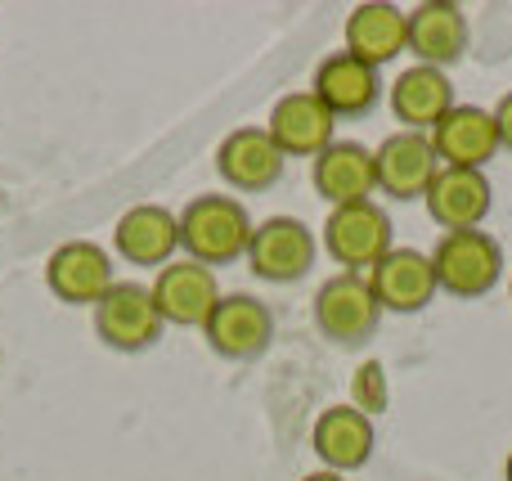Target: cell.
I'll list each match as a JSON object with an SVG mask.
<instances>
[{"instance_id": "cell-9", "label": "cell", "mask_w": 512, "mask_h": 481, "mask_svg": "<svg viewBox=\"0 0 512 481\" xmlns=\"http://www.w3.org/2000/svg\"><path fill=\"white\" fill-rule=\"evenodd\" d=\"M373 167H378V189L396 203H409V198H427L436 171H441V158H436L432 140L418 131H396L373 149Z\"/></svg>"}, {"instance_id": "cell-23", "label": "cell", "mask_w": 512, "mask_h": 481, "mask_svg": "<svg viewBox=\"0 0 512 481\" xmlns=\"http://www.w3.org/2000/svg\"><path fill=\"white\" fill-rule=\"evenodd\" d=\"M351 405L360 414H382L391 405V387H387V365L382 360H364L351 378Z\"/></svg>"}, {"instance_id": "cell-27", "label": "cell", "mask_w": 512, "mask_h": 481, "mask_svg": "<svg viewBox=\"0 0 512 481\" xmlns=\"http://www.w3.org/2000/svg\"><path fill=\"white\" fill-rule=\"evenodd\" d=\"M508 302H512V275H508Z\"/></svg>"}, {"instance_id": "cell-14", "label": "cell", "mask_w": 512, "mask_h": 481, "mask_svg": "<svg viewBox=\"0 0 512 481\" xmlns=\"http://www.w3.org/2000/svg\"><path fill=\"white\" fill-rule=\"evenodd\" d=\"M270 140L279 144L283 158H319V153L333 144L337 117L319 104L310 90H292L279 104L270 108V122H265Z\"/></svg>"}, {"instance_id": "cell-1", "label": "cell", "mask_w": 512, "mask_h": 481, "mask_svg": "<svg viewBox=\"0 0 512 481\" xmlns=\"http://www.w3.org/2000/svg\"><path fill=\"white\" fill-rule=\"evenodd\" d=\"M252 216L239 198L230 194H198L194 203L180 212V248L198 266H230V261L248 257L252 243Z\"/></svg>"}, {"instance_id": "cell-12", "label": "cell", "mask_w": 512, "mask_h": 481, "mask_svg": "<svg viewBox=\"0 0 512 481\" xmlns=\"http://www.w3.org/2000/svg\"><path fill=\"white\" fill-rule=\"evenodd\" d=\"M423 203H427V216H432L445 234L481 230V221H486L490 207H495V189H490L486 171L441 167Z\"/></svg>"}, {"instance_id": "cell-22", "label": "cell", "mask_w": 512, "mask_h": 481, "mask_svg": "<svg viewBox=\"0 0 512 481\" xmlns=\"http://www.w3.org/2000/svg\"><path fill=\"white\" fill-rule=\"evenodd\" d=\"M450 108H454V86L441 68L414 63V68H405L391 81V113H396V122H405V131L432 135V126Z\"/></svg>"}, {"instance_id": "cell-2", "label": "cell", "mask_w": 512, "mask_h": 481, "mask_svg": "<svg viewBox=\"0 0 512 481\" xmlns=\"http://www.w3.org/2000/svg\"><path fill=\"white\" fill-rule=\"evenodd\" d=\"M432 270H436V288L459 302L495 293V284L504 279V248L490 230H459L445 234L432 248Z\"/></svg>"}, {"instance_id": "cell-7", "label": "cell", "mask_w": 512, "mask_h": 481, "mask_svg": "<svg viewBox=\"0 0 512 481\" xmlns=\"http://www.w3.org/2000/svg\"><path fill=\"white\" fill-rule=\"evenodd\" d=\"M203 338L225 360H256L274 342V315L252 293H221L216 311L203 324Z\"/></svg>"}, {"instance_id": "cell-24", "label": "cell", "mask_w": 512, "mask_h": 481, "mask_svg": "<svg viewBox=\"0 0 512 481\" xmlns=\"http://www.w3.org/2000/svg\"><path fill=\"white\" fill-rule=\"evenodd\" d=\"M495 131H499V149L512 153V90L499 99V108H495Z\"/></svg>"}, {"instance_id": "cell-18", "label": "cell", "mask_w": 512, "mask_h": 481, "mask_svg": "<svg viewBox=\"0 0 512 481\" xmlns=\"http://www.w3.org/2000/svg\"><path fill=\"white\" fill-rule=\"evenodd\" d=\"M310 446L324 459L328 473H355L373 459V446H378V432H373V419L360 414L355 405H328L315 419V432H310Z\"/></svg>"}, {"instance_id": "cell-10", "label": "cell", "mask_w": 512, "mask_h": 481, "mask_svg": "<svg viewBox=\"0 0 512 481\" xmlns=\"http://www.w3.org/2000/svg\"><path fill=\"white\" fill-rule=\"evenodd\" d=\"M221 302V284L207 266L198 261H171L158 270V284H153V306H158L162 324H176V329H203L207 315Z\"/></svg>"}, {"instance_id": "cell-19", "label": "cell", "mask_w": 512, "mask_h": 481, "mask_svg": "<svg viewBox=\"0 0 512 481\" xmlns=\"http://www.w3.org/2000/svg\"><path fill=\"white\" fill-rule=\"evenodd\" d=\"M315 194L333 207L364 203L378 189V167H373V149H364L360 140H333L310 167Z\"/></svg>"}, {"instance_id": "cell-4", "label": "cell", "mask_w": 512, "mask_h": 481, "mask_svg": "<svg viewBox=\"0 0 512 481\" xmlns=\"http://www.w3.org/2000/svg\"><path fill=\"white\" fill-rule=\"evenodd\" d=\"M382 324V306L364 275H333L315 293V329L333 347H364Z\"/></svg>"}, {"instance_id": "cell-3", "label": "cell", "mask_w": 512, "mask_h": 481, "mask_svg": "<svg viewBox=\"0 0 512 481\" xmlns=\"http://www.w3.org/2000/svg\"><path fill=\"white\" fill-rule=\"evenodd\" d=\"M391 216L382 212L373 198L364 203H346L333 207L324 221V252L346 270V275H360V270H373L382 257H387L396 243H391Z\"/></svg>"}, {"instance_id": "cell-25", "label": "cell", "mask_w": 512, "mask_h": 481, "mask_svg": "<svg viewBox=\"0 0 512 481\" xmlns=\"http://www.w3.org/2000/svg\"><path fill=\"white\" fill-rule=\"evenodd\" d=\"M301 481H346L342 473H328V468H324V473H310V477H301Z\"/></svg>"}, {"instance_id": "cell-11", "label": "cell", "mask_w": 512, "mask_h": 481, "mask_svg": "<svg viewBox=\"0 0 512 481\" xmlns=\"http://www.w3.org/2000/svg\"><path fill=\"white\" fill-rule=\"evenodd\" d=\"M432 149L441 167H463V171H486V162L499 153V131L495 113L477 104H454L441 122L432 126Z\"/></svg>"}, {"instance_id": "cell-26", "label": "cell", "mask_w": 512, "mask_h": 481, "mask_svg": "<svg viewBox=\"0 0 512 481\" xmlns=\"http://www.w3.org/2000/svg\"><path fill=\"white\" fill-rule=\"evenodd\" d=\"M504 481H512V450H508V459H504Z\"/></svg>"}, {"instance_id": "cell-5", "label": "cell", "mask_w": 512, "mask_h": 481, "mask_svg": "<svg viewBox=\"0 0 512 481\" xmlns=\"http://www.w3.org/2000/svg\"><path fill=\"white\" fill-rule=\"evenodd\" d=\"M248 266L265 284H297L315 266V230L297 216H270L252 230Z\"/></svg>"}, {"instance_id": "cell-20", "label": "cell", "mask_w": 512, "mask_h": 481, "mask_svg": "<svg viewBox=\"0 0 512 481\" xmlns=\"http://www.w3.org/2000/svg\"><path fill=\"white\" fill-rule=\"evenodd\" d=\"M409 50V14L387 0H369V5H355L346 18V54H355L369 68L400 59Z\"/></svg>"}, {"instance_id": "cell-13", "label": "cell", "mask_w": 512, "mask_h": 481, "mask_svg": "<svg viewBox=\"0 0 512 481\" xmlns=\"http://www.w3.org/2000/svg\"><path fill=\"white\" fill-rule=\"evenodd\" d=\"M283 162L288 158L279 153V144L270 140L265 126H239V131H230L221 140V149H216V171H221V180L230 189H243V194H261V189L279 185Z\"/></svg>"}, {"instance_id": "cell-21", "label": "cell", "mask_w": 512, "mask_h": 481, "mask_svg": "<svg viewBox=\"0 0 512 481\" xmlns=\"http://www.w3.org/2000/svg\"><path fill=\"white\" fill-rule=\"evenodd\" d=\"M113 243L131 266H171V252L180 248V216H171L158 203H140L122 212Z\"/></svg>"}, {"instance_id": "cell-17", "label": "cell", "mask_w": 512, "mask_h": 481, "mask_svg": "<svg viewBox=\"0 0 512 481\" xmlns=\"http://www.w3.org/2000/svg\"><path fill=\"white\" fill-rule=\"evenodd\" d=\"M409 54L423 68H450L468 54V14L450 0H423L409 9Z\"/></svg>"}, {"instance_id": "cell-16", "label": "cell", "mask_w": 512, "mask_h": 481, "mask_svg": "<svg viewBox=\"0 0 512 481\" xmlns=\"http://www.w3.org/2000/svg\"><path fill=\"white\" fill-rule=\"evenodd\" d=\"M45 284L68 306H95L117 279H113V266H108V252L99 248V243L77 239V243H63V248L50 252V261H45Z\"/></svg>"}, {"instance_id": "cell-15", "label": "cell", "mask_w": 512, "mask_h": 481, "mask_svg": "<svg viewBox=\"0 0 512 481\" xmlns=\"http://www.w3.org/2000/svg\"><path fill=\"white\" fill-rule=\"evenodd\" d=\"M310 95H315L333 117H364V113H373V108H378L382 77H378V68L360 63L355 54L337 50V54H328V59L315 68Z\"/></svg>"}, {"instance_id": "cell-6", "label": "cell", "mask_w": 512, "mask_h": 481, "mask_svg": "<svg viewBox=\"0 0 512 481\" xmlns=\"http://www.w3.org/2000/svg\"><path fill=\"white\" fill-rule=\"evenodd\" d=\"M95 333L113 351H149L162 338V315L153 306V288L144 284H113L95 302Z\"/></svg>"}, {"instance_id": "cell-8", "label": "cell", "mask_w": 512, "mask_h": 481, "mask_svg": "<svg viewBox=\"0 0 512 481\" xmlns=\"http://www.w3.org/2000/svg\"><path fill=\"white\" fill-rule=\"evenodd\" d=\"M369 288L378 297L382 311L391 315H418L432 306L436 288V270H432V252L418 248H391L378 266L369 270Z\"/></svg>"}]
</instances>
